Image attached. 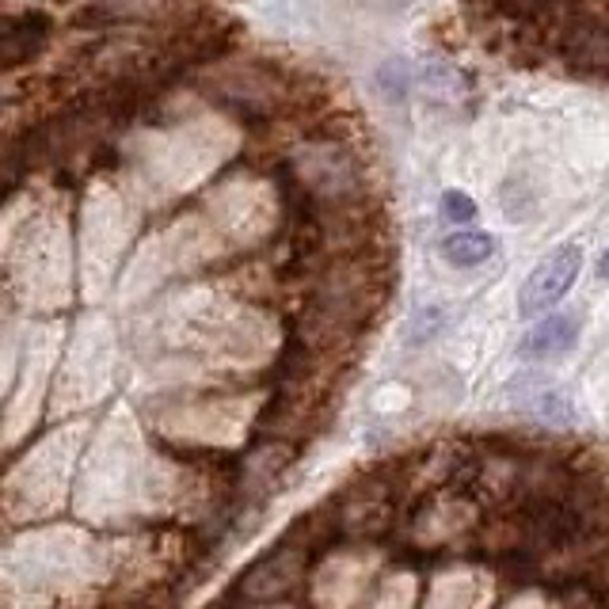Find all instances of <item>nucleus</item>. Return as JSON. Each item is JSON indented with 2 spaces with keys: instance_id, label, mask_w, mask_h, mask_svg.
Segmentation results:
<instances>
[{
  "instance_id": "nucleus-1",
  "label": "nucleus",
  "mask_w": 609,
  "mask_h": 609,
  "mask_svg": "<svg viewBox=\"0 0 609 609\" xmlns=\"http://www.w3.org/2000/svg\"><path fill=\"white\" fill-rule=\"evenodd\" d=\"M579 267H583V248L579 244H560L557 252H549V259L533 267V274L522 282L518 293V312L522 317H541L557 304L563 293L571 290V282L579 279Z\"/></svg>"
},
{
  "instance_id": "nucleus-2",
  "label": "nucleus",
  "mask_w": 609,
  "mask_h": 609,
  "mask_svg": "<svg viewBox=\"0 0 609 609\" xmlns=\"http://www.w3.org/2000/svg\"><path fill=\"white\" fill-rule=\"evenodd\" d=\"M309 176L304 191L312 194V202H343L358 194V168L347 152H339L336 146L312 149L309 160L301 164V179Z\"/></svg>"
},
{
  "instance_id": "nucleus-3",
  "label": "nucleus",
  "mask_w": 609,
  "mask_h": 609,
  "mask_svg": "<svg viewBox=\"0 0 609 609\" xmlns=\"http://www.w3.org/2000/svg\"><path fill=\"white\" fill-rule=\"evenodd\" d=\"M563 61L583 73L609 77V23L606 20H579L563 31Z\"/></svg>"
},
{
  "instance_id": "nucleus-4",
  "label": "nucleus",
  "mask_w": 609,
  "mask_h": 609,
  "mask_svg": "<svg viewBox=\"0 0 609 609\" xmlns=\"http://www.w3.org/2000/svg\"><path fill=\"white\" fill-rule=\"evenodd\" d=\"M510 397L522 411H530L537 419H552V423H571V400L557 381L545 378H515L510 381Z\"/></svg>"
},
{
  "instance_id": "nucleus-5",
  "label": "nucleus",
  "mask_w": 609,
  "mask_h": 609,
  "mask_svg": "<svg viewBox=\"0 0 609 609\" xmlns=\"http://www.w3.org/2000/svg\"><path fill=\"white\" fill-rule=\"evenodd\" d=\"M579 339V317L576 312H557V317H545L541 325L526 331V339L518 343L522 358H549L571 351V343Z\"/></svg>"
},
{
  "instance_id": "nucleus-6",
  "label": "nucleus",
  "mask_w": 609,
  "mask_h": 609,
  "mask_svg": "<svg viewBox=\"0 0 609 609\" xmlns=\"http://www.w3.org/2000/svg\"><path fill=\"white\" fill-rule=\"evenodd\" d=\"M47 42V16H20V20H4L0 31V66L20 69L31 61Z\"/></svg>"
},
{
  "instance_id": "nucleus-7",
  "label": "nucleus",
  "mask_w": 609,
  "mask_h": 609,
  "mask_svg": "<svg viewBox=\"0 0 609 609\" xmlns=\"http://www.w3.org/2000/svg\"><path fill=\"white\" fill-rule=\"evenodd\" d=\"M491 252H496V237L477 229H457L442 240V256L453 267H477L483 259H491Z\"/></svg>"
},
{
  "instance_id": "nucleus-8",
  "label": "nucleus",
  "mask_w": 609,
  "mask_h": 609,
  "mask_svg": "<svg viewBox=\"0 0 609 609\" xmlns=\"http://www.w3.org/2000/svg\"><path fill=\"white\" fill-rule=\"evenodd\" d=\"M378 88L385 92V100L389 103H400L408 96V88H411V69H408V61H400V58H389L385 66L378 69Z\"/></svg>"
},
{
  "instance_id": "nucleus-9",
  "label": "nucleus",
  "mask_w": 609,
  "mask_h": 609,
  "mask_svg": "<svg viewBox=\"0 0 609 609\" xmlns=\"http://www.w3.org/2000/svg\"><path fill=\"white\" fill-rule=\"evenodd\" d=\"M442 218L453 221V226H469V221H477V202H472L465 191H446L442 194Z\"/></svg>"
},
{
  "instance_id": "nucleus-10",
  "label": "nucleus",
  "mask_w": 609,
  "mask_h": 609,
  "mask_svg": "<svg viewBox=\"0 0 609 609\" xmlns=\"http://www.w3.org/2000/svg\"><path fill=\"white\" fill-rule=\"evenodd\" d=\"M563 0H507L510 12L518 16H545V12H557Z\"/></svg>"
},
{
  "instance_id": "nucleus-11",
  "label": "nucleus",
  "mask_w": 609,
  "mask_h": 609,
  "mask_svg": "<svg viewBox=\"0 0 609 609\" xmlns=\"http://www.w3.org/2000/svg\"><path fill=\"white\" fill-rule=\"evenodd\" d=\"M598 274H602V279H609V252L602 256V263H598Z\"/></svg>"
}]
</instances>
